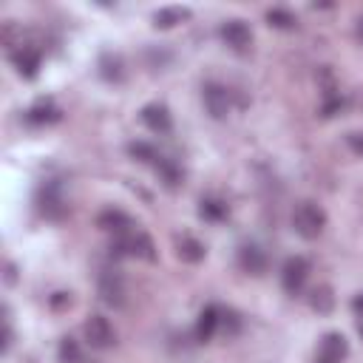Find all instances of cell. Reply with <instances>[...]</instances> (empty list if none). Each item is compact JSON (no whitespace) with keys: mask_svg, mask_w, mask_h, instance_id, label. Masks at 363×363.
Segmentation results:
<instances>
[{"mask_svg":"<svg viewBox=\"0 0 363 363\" xmlns=\"http://www.w3.org/2000/svg\"><path fill=\"white\" fill-rule=\"evenodd\" d=\"M326 227V213L321 205L315 202H301L295 210H292V230L307 239V242H315Z\"/></svg>","mask_w":363,"mask_h":363,"instance_id":"obj_1","label":"cell"},{"mask_svg":"<svg viewBox=\"0 0 363 363\" xmlns=\"http://www.w3.org/2000/svg\"><path fill=\"white\" fill-rule=\"evenodd\" d=\"M97 292H100L102 304H108V307H114V309H122V307H125V301H128L125 278H122L117 270H105V273H100Z\"/></svg>","mask_w":363,"mask_h":363,"instance_id":"obj_2","label":"cell"},{"mask_svg":"<svg viewBox=\"0 0 363 363\" xmlns=\"http://www.w3.org/2000/svg\"><path fill=\"white\" fill-rule=\"evenodd\" d=\"M83 335H85V343L91 349H111L117 343V332H114L111 321L102 315H91L83 326Z\"/></svg>","mask_w":363,"mask_h":363,"instance_id":"obj_3","label":"cell"},{"mask_svg":"<svg viewBox=\"0 0 363 363\" xmlns=\"http://www.w3.org/2000/svg\"><path fill=\"white\" fill-rule=\"evenodd\" d=\"M202 100H205V108L213 119H225L230 114V91L219 83H208L202 88Z\"/></svg>","mask_w":363,"mask_h":363,"instance_id":"obj_4","label":"cell"},{"mask_svg":"<svg viewBox=\"0 0 363 363\" xmlns=\"http://www.w3.org/2000/svg\"><path fill=\"white\" fill-rule=\"evenodd\" d=\"M307 278H309V261H307V258L295 256V258H290V261L284 264L281 284H284V290H287L290 295H298V292L304 290Z\"/></svg>","mask_w":363,"mask_h":363,"instance_id":"obj_5","label":"cell"},{"mask_svg":"<svg viewBox=\"0 0 363 363\" xmlns=\"http://www.w3.org/2000/svg\"><path fill=\"white\" fill-rule=\"evenodd\" d=\"M222 40L233 49V52H247L250 43H253V35H250V26L242 23V20H230L222 26Z\"/></svg>","mask_w":363,"mask_h":363,"instance_id":"obj_6","label":"cell"},{"mask_svg":"<svg viewBox=\"0 0 363 363\" xmlns=\"http://www.w3.org/2000/svg\"><path fill=\"white\" fill-rule=\"evenodd\" d=\"M12 63H15V69H18L26 80H32V77H37V69H40V52L20 43V49L12 52Z\"/></svg>","mask_w":363,"mask_h":363,"instance_id":"obj_7","label":"cell"},{"mask_svg":"<svg viewBox=\"0 0 363 363\" xmlns=\"http://www.w3.org/2000/svg\"><path fill=\"white\" fill-rule=\"evenodd\" d=\"M97 227L100 230H108V233H117V236H122V233H131V227H133V222L122 213V210H114V208H108V210H102L100 216H97Z\"/></svg>","mask_w":363,"mask_h":363,"instance_id":"obj_8","label":"cell"},{"mask_svg":"<svg viewBox=\"0 0 363 363\" xmlns=\"http://www.w3.org/2000/svg\"><path fill=\"white\" fill-rule=\"evenodd\" d=\"M239 264H242V270H244V273H250V275H261V273L267 270V256H264V250H261V247H256V244H244V247L239 250Z\"/></svg>","mask_w":363,"mask_h":363,"instance_id":"obj_9","label":"cell"},{"mask_svg":"<svg viewBox=\"0 0 363 363\" xmlns=\"http://www.w3.org/2000/svg\"><path fill=\"white\" fill-rule=\"evenodd\" d=\"M142 122H145L150 131H156V133H167L170 125H173L165 105H145V108H142Z\"/></svg>","mask_w":363,"mask_h":363,"instance_id":"obj_10","label":"cell"},{"mask_svg":"<svg viewBox=\"0 0 363 363\" xmlns=\"http://www.w3.org/2000/svg\"><path fill=\"white\" fill-rule=\"evenodd\" d=\"M176 256L182 261H188V264H199L205 258V244L199 239H194V236H182L176 242Z\"/></svg>","mask_w":363,"mask_h":363,"instance_id":"obj_11","label":"cell"},{"mask_svg":"<svg viewBox=\"0 0 363 363\" xmlns=\"http://www.w3.org/2000/svg\"><path fill=\"white\" fill-rule=\"evenodd\" d=\"M219 307H205L202 309V315H199V321H196V338L202 340V343H208L213 335H216V329H219Z\"/></svg>","mask_w":363,"mask_h":363,"instance_id":"obj_12","label":"cell"},{"mask_svg":"<svg viewBox=\"0 0 363 363\" xmlns=\"http://www.w3.org/2000/svg\"><path fill=\"white\" fill-rule=\"evenodd\" d=\"M346 352H349L346 338L338 335V332H329V335L323 338V343H321V357H326L329 363H340V360L346 357Z\"/></svg>","mask_w":363,"mask_h":363,"instance_id":"obj_13","label":"cell"},{"mask_svg":"<svg viewBox=\"0 0 363 363\" xmlns=\"http://www.w3.org/2000/svg\"><path fill=\"white\" fill-rule=\"evenodd\" d=\"M191 18V9H182V6H167V9H159L153 15V26L156 29H173L176 23L188 20Z\"/></svg>","mask_w":363,"mask_h":363,"instance_id":"obj_14","label":"cell"},{"mask_svg":"<svg viewBox=\"0 0 363 363\" xmlns=\"http://www.w3.org/2000/svg\"><path fill=\"white\" fill-rule=\"evenodd\" d=\"M26 119H29L32 125H52V122L60 119V111H57L49 100H40V102L26 114Z\"/></svg>","mask_w":363,"mask_h":363,"instance_id":"obj_15","label":"cell"},{"mask_svg":"<svg viewBox=\"0 0 363 363\" xmlns=\"http://www.w3.org/2000/svg\"><path fill=\"white\" fill-rule=\"evenodd\" d=\"M309 307L315 312H321V315H329L335 309V292H332V287H326V284L315 287L312 295H309Z\"/></svg>","mask_w":363,"mask_h":363,"instance_id":"obj_16","label":"cell"},{"mask_svg":"<svg viewBox=\"0 0 363 363\" xmlns=\"http://www.w3.org/2000/svg\"><path fill=\"white\" fill-rule=\"evenodd\" d=\"M133 258H145V261H153L156 258V247L150 242L148 233H133Z\"/></svg>","mask_w":363,"mask_h":363,"instance_id":"obj_17","label":"cell"},{"mask_svg":"<svg viewBox=\"0 0 363 363\" xmlns=\"http://www.w3.org/2000/svg\"><path fill=\"white\" fill-rule=\"evenodd\" d=\"M153 165H156V170H159V176L165 179V185H167V188H176V185H179V179H182V170H179V167H176V165H173L170 159L159 156V159H156Z\"/></svg>","mask_w":363,"mask_h":363,"instance_id":"obj_18","label":"cell"},{"mask_svg":"<svg viewBox=\"0 0 363 363\" xmlns=\"http://www.w3.org/2000/svg\"><path fill=\"white\" fill-rule=\"evenodd\" d=\"M267 23L275 26V29H295V15L290 9H270L267 12Z\"/></svg>","mask_w":363,"mask_h":363,"instance_id":"obj_19","label":"cell"},{"mask_svg":"<svg viewBox=\"0 0 363 363\" xmlns=\"http://www.w3.org/2000/svg\"><path fill=\"white\" fill-rule=\"evenodd\" d=\"M60 360L63 363H83V349L74 338H63L60 340Z\"/></svg>","mask_w":363,"mask_h":363,"instance_id":"obj_20","label":"cell"},{"mask_svg":"<svg viewBox=\"0 0 363 363\" xmlns=\"http://www.w3.org/2000/svg\"><path fill=\"white\" fill-rule=\"evenodd\" d=\"M102 77L105 80H122V60L119 57H111V54H105L102 57Z\"/></svg>","mask_w":363,"mask_h":363,"instance_id":"obj_21","label":"cell"},{"mask_svg":"<svg viewBox=\"0 0 363 363\" xmlns=\"http://www.w3.org/2000/svg\"><path fill=\"white\" fill-rule=\"evenodd\" d=\"M128 153H131L133 159H139V162H156V159H159L156 150H153L148 142H131V145H128Z\"/></svg>","mask_w":363,"mask_h":363,"instance_id":"obj_22","label":"cell"},{"mask_svg":"<svg viewBox=\"0 0 363 363\" xmlns=\"http://www.w3.org/2000/svg\"><path fill=\"white\" fill-rule=\"evenodd\" d=\"M202 216L210 219V222H219V219L227 216V208H225L222 202H216V199H205V202H202Z\"/></svg>","mask_w":363,"mask_h":363,"instance_id":"obj_23","label":"cell"},{"mask_svg":"<svg viewBox=\"0 0 363 363\" xmlns=\"http://www.w3.org/2000/svg\"><path fill=\"white\" fill-rule=\"evenodd\" d=\"M340 108H343V100H340L338 94H332V97H326V102H323V108H321V117L329 119V117H335Z\"/></svg>","mask_w":363,"mask_h":363,"instance_id":"obj_24","label":"cell"},{"mask_svg":"<svg viewBox=\"0 0 363 363\" xmlns=\"http://www.w3.org/2000/svg\"><path fill=\"white\" fill-rule=\"evenodd\" d=\"M346 145L355 156H363V131H349L346 133Z\"/></svg>","mask_w":363,"mask_h":363,"instance_id":"obj_25","label":"cell"},{"mask_svg":"<svg viewBox=\"0 0 363 363\" xmlns=\"http://www.w3.org/2000/svg\"><path fill=\"white\" fill-rule=\"evenodd\" d=\"M352 307H355V312H357V315H363V295H357V298L352 301Z\"/></svg>","mask_w":363,"mask_h":363,"instance_id":"obj_26","label":"cell"},{"mask_svg":"<svg viewBox=\"0 0 363 363\" xmlns=\"http://www.w3.org/2000/svg\"><path fill=\"white\" fill-rule=\"evenodd\" d=\"M6 281H9V284L15 281V264H6Z\"/></svg>","mask_w":363,"mask_h":363,"instance_id":"obj_27","label":"cell"},{"mask_svg":"<svg viewBox=\"0 0 363 363\" xmlns=\"http://www.w3.org/2000/svg\"><path fill=\"white\" fill-rule=\"evenodd\" d=\"M357 40H363V18L357 20Z\"/></svg>","mask_w":363,"mask_h":363,"instance_id":"obj_28","label":"cell"},{"mask_svg":"<svg viewBox=\"0 0 363 363\" xmlns=\"http://www.w3.org/2000/svg\"><path fill=\"white\" fill-rule=\"evenodd\" d=\"M318 363H329V360H326V357H318Z\"/></svg>","mask_w":363,"mask_h":363,"instance_id":"obj_29","label":"cell"}]
</instances>
